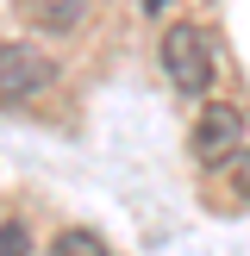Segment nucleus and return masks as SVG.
Here are the masks:
<instances>
[{
    "label": "nucleus",
    "mask_w": 250,
    "mask_h": 256,
    "mask_svg": "<svg viewBox=\"0 0 250 256\" xmlns=\"http://www.w3.org/2000/svg\"><path fill=\"white\" fill-rule=\"evenodd\" d=\"M232 182H238V194H244V200H250V144H244V150H238V162H232Z\"/></svg>",
    "instance_id": "7"
},
{
    "label": "nucleus",
    "mask_w": 250,
    "mask_h": 256,
    "mask_svg": "<svg viewBox=\"0 0 250 256\" xmlns=\"http://www.w3.org/2000/svg\"><path fill=\"white\" fill-rule=\"evenodd\" d=\"M138 6H144V12H162V6H169V0H138Z\"/></svg>",
    "instance_id": "8"
},
{
    "label": "nucleus",
    "mask_w": 250,
    "mask_h": 256,
    "mask_svg": "<svg viewBox=\"0 0 250 256\" xmlns=\"http://www.w3.org/2000/svg\"><path fill=\"white\" fill-rule=\"evenodd\" d=\"M0 256H32V238H25V225H19V219L0 225Z\"/></svg>",
    "instance_id": "6"
},
{
    "label": "nucleus",
    "mask_w": 250,
    "mask_h": 256,
    "mask_svg": "<svg viewBox=\"0 0 250 256\" xmlns=\"http://www.w3.org/2000/svg\"><path fill=\"white\" fill-rule=\"evenodd\" d=\"M50 256H112V250L100 244L94 232H82V225H69V232H56V244H50Z\"/></svg>",
    "instance_id": "5"
},
{
    "label": "nucleus",
    "mask_w": 250,
    "mask_h": 256,
    "mask_svg": "<svg viewBox=\"0 0 250 256\" xmlns=\"http://www.w3.org/2000/svg\"><path fill=\"white\" fill-rule=\"evenodd\" d=\"M25 12H32L44 32H75L82 25V12H88V0H19Z\"/></svg>",
    "instance_id": "4"
},
{
    "label": "nucleus",
    "mask_w": 250,
    "mask_h": 256,
    "mask_svg": "<svg viewBox=\"0 0 250 256\" xmlns=\"http://www.w3.org/2000/svg\"><path fill=\"white\" fill-rule=\"evenodd\" d=\"M188 150H194V162H206V169L225 162V156L238 162V150H244V112H238L232 100H206L194 138H188Z\"/></svg>",
    "instance_id": "2"
},
{
    "label": "nucleus",
    "mask_w": 250,
    "mask_h": 256,
    "mask_svg": "<svg viewBox=\"0 0 250 256\" xmlns=\"http://www.w3.org/2000/svg\"><path fill=\"white\" fill-rule=\"evenodd\" d=\"M38 88H50V62L38 56L32 44H0V100L6 106H19V100H32Z\"/></svg>",
    "instance_id": "3"
},
{
    "label": "nucleus",
    "mask_w": 250,
    "mask_h": 256,
    "mask_svg": "<svg viewBox=\"0 0 250 256\" xmlns=\"http://www.w3.org/2000/svg\"><path fill=\"white\" fill-rule=\"evenodd\" d=\"M156 62H162V75H169L175 94H188V100H206L212 94V44H206L200 25L175 19L169 32L156 38Z\"/></svg>",
    "instance_id": "1"
}]
</instances>
